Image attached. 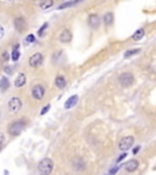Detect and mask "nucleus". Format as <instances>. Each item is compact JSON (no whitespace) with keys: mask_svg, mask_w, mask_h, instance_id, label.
Instances as JSON below:
<instances>
[{"mask_svg":"<svg viewBox=\"0 0 156 175\" xmlns=\"http://www.w3.org/2000/svg\"><path fill=\"white\" fill-rule=\"evenodd\" d=\"M43 55H41L40 52H35L34 55H32L29 57V61L28 63L31 67H33V68H35V67H39L41 63H43Z\"/></svg>","mask_w":156,"mask_h":175,"instance_id":"nucleus-7","label":"nucleus"},{"mask_svg":"<svg viewBox=\"0 0 156 175\" xmlns=\"http://www.w3.org/2000/svg\"><path fill=\"white\" fill-rule=\"evenodd\" d=\"M83 0H72V1H67V3H62L60 6L58 7V10H64L66 7H70V6H75V5L82 3Z\"/></svg>","mask_w":156,"mask_h":175,"instance_id":"nucleus-18","label":"nucleus"},{"mask_svg":"<svg viewBox=\"0 0 156 175\" xmlns=\"http://www.w3.org/2000/svg\"><path fill=\"white\" fill-rule=\"evenodd\" d=\"M49 110H50V105H45V106H44V108H43V110L40 111V114H41V116H44L45 113L48 112Z\"/></svg>","mask_w":156,"mask_h":175,"instance_id":"nucleus-26","label":"nucleus"},{"mask_svg":"<svg viewBox=\"0 0 156 175\" xmlns=\"http://www.w3.org/2000/svg\"><path fill=\"white\" fill-rule=\"evenodd\" d=\"M118 169H119V166H116V167H113V168L111 169V170H110V173H109V174H110V175H113L115 173H117V172H118Z\"/></svg>","mask_w":156,"mask_h":175,"instance_id":"nucleus-27","label":"nucleus"},{"mask_svg":"<svg viewBox=\"0 0 156 175\" xmlns=\"http://www.w3.org/2000/svg\"><path fill=\"white\" fill-rule=\"evenodd\" d=\"M9 85H10V81L6 77H3L1 79H0V89L1 91H6L9 89Z\"/></svg>","mask_w":156,"mask_h":175,"instance_id":"nucleus-19","label":"nucleus"},{"mask_svg":"<svg viewBox=\"0 0 156 175\" xmlns=\"http://www.w3.org/2000/svg\"><path fill=\"white\" fill-rule=\"evenodd\" d=\"M4 141H5V135H4L3 133H0V143L3 145V142H4Z\"/></svg>","mask_w":156,"mask_h":175,"instance_id":"nucleus-30","label":"nucleus"},{"mask_svg":"<svg viewBox=\"0 0 156 175\" xmlns=\"http://www.w3.org/2000/svg\"><path fill=\"white\" fill-rule=\"evenodd\" d=\"M1 146H3V145H1V143H0V150H1Z\"/></svg>","mask_w":156,"mask_h":175,"instance_id":"nucleus-34","label":"nucleus"},{"mask_svg":"<svg viewBox=\"0 0 156 175\" xmlns=\"http://www.w3.org/2000/svg\"><path fill=\"white\" fill-rule=\"evenodd\" d=\"M127 156H128V154H127L126 152H123V153L121 154V156H119V157L117 158V163H119V162H121V161H122V159H124V158H126Z\"/></svg>","mask_w":156,"mask_h":175,"instance_id":"nucleus-28","label":"nucleus"},{"mask_svg":"<svg viewBox=\"0 0 156 175\" xmlns=\"http://www.w3.org/2000/svg\"><path fill=\"white\" fill-rule=\"evenodd\" d=\"M4 71L6 72L7 74H11V73H12V71H11V67H5V68H4Z\"/></svg>","mask_w":156,"mask_h":175,"instance_id":"nucleus-29","label":"nucleus"},{"mask_svg":"<svg viewBox=\"0 0 156 175\" xmlns=\"http://www.w3.org/2000/svg\"><path fill=\"white\" fill-rule=\"evenodd\" d=\"M118 81L123 88H129L134 81V75L131 72H124L118 77Z\"/></svg>","mask_w":156,"mask_h":175,"instance_id":"nucleus-3","label":"nucleus"},{"mask_svg":"<svg viewBox=\"0 0 156 175\" xmlns=\"http://www.w3.org/2000/svg\"><path fill=\"white\" fill-rule=\"evenodd\" d=\"M138 166H139V162L137 161V159H131V161H128L126 164H124V168H126L127 172L133 173L134 170H137Z\"/></svg>","mask_w":156,"mask_h":175,"instance_id":"nucleus-12","label":"nucleus"},{"mask_svg":"<svg viewBox=\"0 0 156 175\" xmlns=\"http://www.w3.org/2000/svg\"><path fill=\"white\" fill-rule=\"evenodd\" d=\"M77 102H78V96H77V95H72L71 97H69V100L65 102V108H66V110L72 108V107L76 106Z\"/></svg>","mask_w":156,"mask_h":175,"instance_id":"nucleus-13","label":"nucleus"},{"mask_svg":"<svg viewBox=\"0 0 156 175\" xmlns=\"http://www.w3.org/2000/svg\"><path fill=\"white\" fill-rule=\"evenodd\" d=\"M24 84H26V75L23 73H20L16 77V79H15V86L21 88V86H23Z\"/></svg>","mask_w":156,"mask_h":175,"instance_id":"nucleus-15","label":"nucleus"},{"mask_svg":"<svg viewBox=\"0 0 156 175\" xmlns=\"http://www.w3.org/2000/svg\"><path fill=\"white\" fill-rule=\"evenodd\" d=\"M39 5L43 10H46V9H49L54 5V0H41V1L39 3Z\"/></svg>","mask_w":156,"mask_h":175,"instance_id":"nucleus-20","label":"nucleus"},{"mask_svg":"<svg viewBox=\"0 0 156 175\" xmlns=\"http://www.w3.org/2000/svg\"><path fill=\"white\" fill-rule=\"evenodd\" d=\"M23 128H24L23 120H16V122H14L9 125V134L12 135V136H17L22 133Z\"/></svg>","mask_w":156,"mask_h":175,"instance_id":"nucleus-2","label":"nucleus"},{"mask_svg":"<svg viewBox=\"0 0 156 175\" xmlns=\"http://www.w3.org/2000/svg\"><path fill=\"white\" fill-rule=\"evenodd\" d=\"M133 142H134V137L133 136H124L122 137L118 142V148L121 151H127L128 148H131L133 146Z\"/></svg>","mask_w":156,"mask_h":175,"instance_id":"nucleus-4","label":"nucleus"},{"mask_svg":"<svg viewBox=\"0 0 156 175\" xmlns=\"http://www.w3.org/2000/svg\"><path fill=\"white\" fill-rule=\"evenodd\" d=\"M139 52H140V49H134V50L126 51V52H124V59H129L131 56L136 55V54H139Z\"/></svg>","mask_w":156,"mask_h":175,"instance_id":"nucleus-21","label":"nucleus"},{"mask_svg":"<svg viewBox=\"0 0 156 175\" xmlns=\"http://www.w3.org/2000/svg\"><path fill=\"white\" fill-rule=\"evenodd\" d=\"M87 22H88V26H89L90 28L98 29L99 26H100L101 20H100V17H99L98 13H90L89 16H88V21Z\"/></svg>","mask_w":156,"mask_h":175,"instance_id":"nucleus-5","label":"nucleus"},{"mask_svg":"<svg viewBox=\"0 0 156 175\" xmlns=\"http://www.w3.org/2000/svg\"><path fill=\"white\" fill-rule=\"evenodd\" d=\"M34 40H35L34 35H33V34H29V35H27V38H26V44H31V43H34Z\"/></svg>","mask_w":156,"mask_h":175,"instance_id":"nucleus-23","label":"nucleus"},{"mask_svg":"<svg viewBox=\"0 0 156 175\" xmlns=\"http://www.w3.org/2000/svg\"><path fill=\"white\" fill-rule=\"evenodd\" d=\"M3 35H4V28L1 27V26H0V39L3 38Z\"/></svg>","mask_w":156,"mask_h":175,"instance_id":"nucleus-32","label":"nucleus"},{"mask_svg":"<svg viewBox=\"0 0 156 175\" xmlns=\"http://www.w3.org/2000/svg\"><path fill=\"white\" fill-rule=\"evenodd\" d=\"M59 40H60L61 43H64V44L70 43L71 40H72V33H71V30L67 29V28L62 29V32L59 35Z\"/></svg>","mask_w":156,"mask_h":175,"instance_id":"nucleus-10","label":"nucleus"},{"mask_svg":"<svg viewBox=\"0 0 156 175\" xmlns=\"http://www.w3.org/2000/svg\"><path fill=\"white\" fill-rule=\"evenodd\" d=\"M54 169V162L50 158H43L38 163V172L40 175H50Z\"/></svg>","mask_w":156,"mask_h":175,"instance_id":"nucleus-1","label":"nucleus"},{"mask_svg":"<svg viewBox=\"0 0 156 175\" xmlns=\"http://www.w3.org/2000/svg\"><path fill=\"white\" fill-rule=\"evenodd\" d=\"M139 151H140V146H138V147L134 148V150H133V153H134V154H137Z\"/></svg>","mask_w":156,"mask_h":175,"instance_id":"nucleus-31","label":"nucleus"},{"mask_svg":"<svg viewBox=\"0 0 156 175\" xmlns=\"http://www.w3.org/2000/svg\"><path fill=\"white\" fill-rule=\"evenodd\" d=\"M18 59H20V51H18V50H12L11 60H12V61H17Z\"/></svg>","mask_w":156,"mask_h":175,"instance_id":"nucleus-22","label":"nucleus"},{"mask_svg":"<svg viewBox=\"0 0 156 175\" xmlns=\"http://www.w3.org/2000/svg\"><path fill=\"white\" fill-rule=\"evenodd\" d=\"M102 21H104V23H105V26H111L112 23H113V13L111 12V11H109V12H106L105 15H104V17H102Z\"/></svg>","mask_w":156,"mask_h":175,"instance_id":"nucleus-16","label":"nucleus"},{"mask_svg":"<svg viewBox=\"0 0 156 175\" xmlns=\"http://www.w3.org/2000/svg\"><path fill=\"white\" fill-rule=\"evenodd\" d=\"M7 106H9V110L12 113H16L21 110V107H22V101H21L18 97H12V99L9 101Z\"/></svg>","mask_w":156,"mask_h":175,"instance_id":"nucleus-6","label":"nucleus"},{"mask_svg":"<svg viewBox=\"0 0 156 175\" xmlns=\"http://www.w3.org/2000/svg\"><path fill=\"white\" fill-rule=\"evenodd\" d=\"M9 59H10V56H9V52H7V51L3 52V55H1V60L6 62V61H9Z\"/></svg>","mask_w":156,"mask_h":175,"instance_id":"nucleus-25","label":"nucleus"},{"mask_svg":"<svg viewBox=\"0 0 156 175\" xmlns=\"http://www.w3.org/2000/svg\"><path fill=\"white\" fill-rule=\"evenodd\" d=\"M48 28V23H44L43 26H41L40 27V29L38 30V34H39V37H41V35H43V33L45 32V29Z\"/></svg>","mask_w":156,"mask_h":175,"instance_id":"nucleus-24","label":"nucleus"},{"mask_svg":"<svg viewBox=\"0 0 156 175\" xmlns=\"http://www.w3.org/2000/svg\"><path fill=\"white\" fill-rule=\"evenodd\" d=\"M72 166H73V169L76 172H82L85 169V163L81 157H76L72 162Z\"/></svg>","mask_w":156,"mask_h":175,"instance_id":"nucleus-11","label":"nucleus"},{"mask_svg":"<svg viewBox=\"0 0 156 175\" xmlns=\"http://www.w3.org/2000/svg\"><path fill=\"white\" fill-rule=\"evenodd\" d=\"M66 84H67V81H66L64 75H58L55 78V85L58 86L59 89H64V88L66 86Z\"/></svg>","mask_w":156,"mask_h":175,"instance_id":"nucleus-14","label":"nucleus"},{"mask_svg":"<svg viewBox=\"0 0 156 175\" xmlns=\"http://www.w3.org/2000/svg\"><path fill=\"white\" fill-rule=\"evenodd\" d=\"M45 94V89L43 85H34L32 89V96L35 100H41L44 97Z\"/></svg>","mask_w":156,"mask_h":175,"instance_id":"nucleus-8","label":"nucleus"},{"mask_svg":"<svg viewBox=\"0 0 156 175\" xmlns=\"http://www.w3.org/2000/svg\"><path fill=\"white\" fill-rule=\"evenodd\" d=\"M34 1H39V3H40V1H41V0H34Z\"/></svg>","mask_w":156,"mask_h":175,"instance_id":"nucleus-33","label":"nucleus"},{"mask_svg":"<svg viewBox=\"0 0 156 175\" xmlns=\"http://www.w3.org/2000/svg\"><path fill=\"white\" fill-rule=\"evenodd\" d=\"M14 26L18 33H22L23 30L27 28V23H26V20L22 17H17L14 20Z\"/></svg>","mask_w":156,"mask_h":175,"instance_id":"nucleus-9","label":"nucleus"},{"mask_svg":"<svg viewBox=\"0 0 156 175\" xmlns=\"http://www.w3.org/2000/svg\"><path fill=\"white\" fill-rule=\"evenodd\" d=\"M6 1H7V0H6Z\"/></svg>","mask_w":156,"mask_h":175,"instance_id":"nucleus-35","label":"nucleus"},{"mask_svg":"<svg viewBox=\"0 0 156 175\" xmlns=\"http://www.w3.org/2000/svg\"><path fill=\"white\" fill-rule=\"evenodd\" d=\"M144 35H145V30H144L143 28H139V29H137L136 32L133 33V35H132V39L134 40V42H138V40L143 39Z\"/></svg>","mask_w":156,"mask_h":175,"instance_id":"nucleus-17","label":"nucleus"}]
</instances>
